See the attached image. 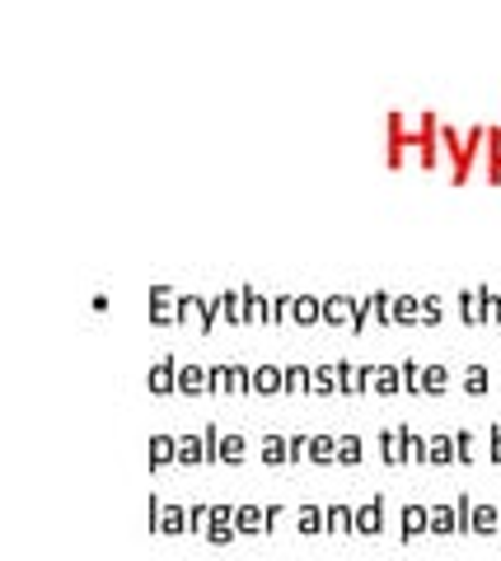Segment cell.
Returning <instances> with one entry per match:
<instances>
[{
	"instance_id": "8fae6325",
	"label": "cell",
	"mask_w": 501,
	"mask_h": 561,
	"mask_svg": "<svg viewBox=\"0 0 501 561\" xmlns=\"http://www.w3.org/2000/svg\"><path fill=\"white\" fill-rule=\"evenodd\" d=\"M323 529H333V534H348V529H356V511H348V505H328L323 511Z\"/></svg>"
},
{
	"instance_id": "9a60e30c",
	"label": "cell",
	"mask_w": 501,
	"mask_h": 561,
	"mask_svg": "<svg viewBox=\"0 0 501 561\" xmlns=\"http://www.w3.org/2000/svg\"><path fill=\"white\" fill-rule=\"evenodd\" d=\"M342 319L356 323V309L348 300H338V295H333V300H323V323H342Z\"/></svg>"
},
{
	"instance_id": "ac0fdd59",
	"label": "cell",
	"mask_w": 501,
	"mask_h": 561,
	"mask_svg": "<svg viewBox=\"0 0 501 561\" xmlns=\"http://www.w3.org/2000/svg\"><path fill=\"white\" fill-rule=\"evenodd\" d=\"M309 379H315V370H305V365H291V370H286V393H309Z\"/></svg>"
},
{
	"instance_id": "30bf717a",
	"label": "cell",
	"mask_w": 501,
	"mask_h": 561,
	"mask_svg": "<svg viewBox=\"0 0 501 561\" xmlns=\"http://www.w3.org/2000/svg\"><path fill=\"white\" fill-rule=\"evenodd\" d=\"M169 459H179V440H174V435H155V440H150V463L164 468Z\"/></svg>"
},
{
	"instance_id": "ba28073f",
	"label": "cell",
	"mask_w": 501,
	"mask_h": 561,
	"mask_svg": "<svg viewBox=\"0 0 501 561\" xmlns=\"http://www.w3.org/2000/svg\"><path fill=\"white\" fill-rule=\"evenodd\" d=\"M179 389H183V393L212 389V370H202V365H179Z\"/></svg>"
},
{
	"instance_id": "cb8c5ba5",
	"label": "cell",
	"mask_w": 501,
	"mask_h": 561,
	"mask_svg": "<svg viewBox=\"0 0 501 561\" xmlns=\"http://www.w3.org/2000/svg\"><path fill=\"white\" fill-rule=\"evenodd\" d=\"M272 323H282V319H291V295H276L272 300V313H267Z\"/></svg>"
},
{
	"instance_id": "6da1fadb",
	"label": "cell",
	"mask_w": 501,
	"mask_h": 561,
	"mask_svg": "<svg viewBox=\"0 0 501 561\" xmlns=\"http://www.w3.org/2000/svg\"><path fill=\"white\" fill-rule=\"evenodd\" d=\"M436 136H441V146L451 150V160H455V183H464V179H469V164H474L478 146L488 140V127H474L469 136H459L455 127H441Z\"/></svg>"
},
{
	"instance_id": "ffe728a7",
	"label": "cell",
	"mask_w": 501,
	"mask_h": 561,
	"mask_svg": "<svg viewBox=\"0 0 501 561\" xmlns=\"http://www.w3.org/2000/svg\"><path fill=\"white\" fill-rule=\"evenodd\" d=\"M263 459H267V463H286V459H291V449H286L282 435H267V440H263Z\"/></svg>"
},
{
	"instance_id": "8992f818",
	"label": "cell",
	"mask_w": 501,
	"mask_h": 561,
	"mask_svg": "<svg viewBox=\"0 0 501 561\" xmlns=\"http://www.w3.org/2000/svg\"><path fill=\"white\" fill-rule=\"evenodd\" d=\"M212 389L239 393V389H249V379H244V370H239V365H220V370H212Z\"/></svg>"
},
{
	"instance_id": "4fadbf2b",
	"label": "cell",
	"mask_w": 501,
	"mask_h": 561,
	"mask_svg": "<svg viewBox=\"0 0 501 561\" xmlns=\"http://www.w3.org/2000/svg\"><path fill=\"white\" fill-rule=\"evenodd\" d=\"M150 309H155V323H174L179 319V305H174V295H169V290H155L150 295Z\"/></svg>"
},
{
	"instance_id": "d6986e66",
	"label": "cell",
	"mask_w": 501,
	"mask_h": 561,
	"mask_svg": "<svg viewBox=\"0 0 501 561\" xmlns=\"http://www.w3.org/2000/svg\"><path fill=\"white\" fill-rule=\"evenodd\" d=\"M333 389H338V370H333V365L315 370V379H309V393H333Z\"/></svg>"
},
{
	"instance_id": "e0dca14e",
	"label": "cell",
	"mask_w": 501,
	"mask_h": 561,
	"mask_svg": "<svg viewBox=\"0 0 501 561\" xmlns=\"http://www.w3.org/2000/svg\"><path fill=\"white\" fill-rule=\"evenodd\" d=\"M216 459L239 463V459H244V440H239V435H220V445H216Z\"/></svg>"
},
{
	"instance_id": "603a6c76",
	"label": "cell",
	"mask_w": 501,
	"mask_h": 561,
	"mask_svg": "<svg viewBox=\"0 0 501 561\" xmlns=\"http://www.w3.org/2000/svg\"><path fill=\"white\" fill-rule=\"evenodd\" d=\"M319 519H323V511H319V505H305V511H300V529H305V534H315V529H323V524H319Z\"/></svg>"
},
{
	"instance_id": "d4e9b609",
	"label": "cell",
	"mask_w": 501,
	"mask_h": 561,
	"mask_svg": "<svg viewBox=\"0 0 501 561\" xmlns=\"http://www.w3.org/2000/svg\"><path fill=\"white\" fill-rule=\"evenodd\" d=\"M422 524H426V515H422V511H412V505H408V511H403V529H408V538L418 534Z\"/></svg>"
},
{
	"instance_id": "2e32d148",
	"label": "cell",
	"mask_w": 501,
	"mask_h": 561,
	"mask_svg": "<svg viewBox=\"0 0 501 561\" xmlns=\"http://www.w3.org/2000/svg\"><path fill=\"white\" fill-rule=\"evenodd\" d=\"M488 179H501V127L488 131Z\"/></svg>"
},
{
	"instance_id": "7c38bea8",
	"label": "cell",
	"mask_w": 501,
	"mask_h": 561,
	"mask_svg": "<svg viewBox=\"0 0 501 561\" xmlns=\"http://www.w3.org/2000/svg\"><path fill=\"white\" fill-rule=\"evenodd\" d=\"M291 319H296V323H319L323 319V300H309V295L291 300Z\"/></svg>"
},
{
	"instance_id": "7a4b0ae2",
	"label": "cell",
	"mask_w": 501,
	"mask_h": 561,
	"mask_svg": "<svg viewBox=\"0 0 501 561\" xmlns=\"http://www.w3.org/2000/svg\"><path fill=\"white\" fill-rule=\"evenodd\" d=\"M249 389L253 393H286V370H276V365H258L249 375Z\"/></svg>"
},
{
	"instance_id": "7402d4cb",
	"label": "cell",
	"mask_w": 501,
	"mask_h": 561,
	"mask_svg": "<svg viewBox=\"0 0 501 561\" xmlns=\"http://www.w3.org/2000/svg\"><path fill=\"white\" fill-rule=\"evenodd\" d=\"M338 459L342 463H356L361 459V440H356V435H342V440H338Z\"/></svg>"
},
{
	"instance_id": "9c48e42d",
	"label": "cell",
	"mask_w": 501,
	"mask_h": 561,
	"mask_svg": "<svg viewBox=\"0 0 501 561\" xmlns=\"http://www.w3.org/2000/svg\"><path fill=\"white\" fill-rule=\"evenodd\" d=\"M235 529H244V534L267 529V511H258V505H239V511H235Z\"/></svg>"
},
{
	"instance_id": "5b68a950",
	"label": "cell",
	"mask_w": 501,
	"mask_h": 561,
	"mask_svg": "<svg viewBox=\"0 0 501 561\" xmlns=\"http://www.w3.org/2000/svg\"><path fill=\"white\" fill-rule=\"evenodd\" d=\"M169 389H179V365L174 360H155V370H150V393H169Z\"/></svg>"
},
{
	"instance_id": "44dd1931",
	"label": "cell",
	"mask_w": 501,
	"mask_h": 561,
	"mask_svg": "<svg viewBox=\"0 0 501 561\" xmlns=\"http://www.w3.org/2000/svg\"><path fill=\"white\" fill-rule=\"evenodd\" d=\"M356 529L361 534H375L379 529V501L375 505H361V511H356Z\"/></svg>"
},
{
	"instance_id": "484cf974",
	"label": "cell",
	"mask_w": 501,
	"mask_h": 561,
	"mask_svg": "<svg viewBox=\"0 0 501 561\" xmlns=\"http://www.w3.org/2000/svg\"><path fill=\"white\" fill-rule=\"evenodd\" d=\"M187 519H193V529H206V519H212V505H193Z\"/></svg>"
},
{
	"instance_id": "277c9868",
	"label": "cell",
	"mask_w": 501,
	"mask_h": 561,
	"mask_svg": "<svg viewBox=\"0 0 501 561\" xmlns=\"http://www.w3.org/2000/svg\"><path fill=\"white\" fill-rule=\"evenodd\" d=\"M212 542H230L235 538V511L230 505H212V529H206Z\"/></svg>"
},
{
	"instance_id": "52a82bcc",
	"label": "cell",
	"mask_w": 501,
	"mask_h": 561,
	"mask_svg": "<svg viewBox=\"0 0 501 561\" xmlns=\"http://www.w3.org/2000/svg\"><path fill=\"white\" fill-rule=\"evenodd\" d=\"M202 459H212L206 435H179V463H202Z\"/></svg>"
},
{
	"instance_id": "5bb4252c",
	"label": "cell",
	"mask_w": 501,
	"mask_h": 561,
	"mask_svg": "<svg viewBox=\"0 0 501 561\" xmlns=\"http://www.w3.org/2000/svg\"><path fill=\"white\" fill-rule=\"evenodd\" d=\"M309 459L333 463L338 459V440H333V435H309Z\"/></svg>"
},
{
	"instance_id": "3957f363",
	"label": "cell",
	"mask_w": 501,
	"mask_h": 561,
	"mask_svg": "<svg viewBox=\"0 0 501 561\" xmlns=\"http://www.w3.org/2000/svg\"><path fill=\"white\" fill-rule=\"evenodd\" d=\"M150 519H155V529L179 534L183 524H187V511H179V505H160V501H150Z\"/></svg>"
}]
</instances>
